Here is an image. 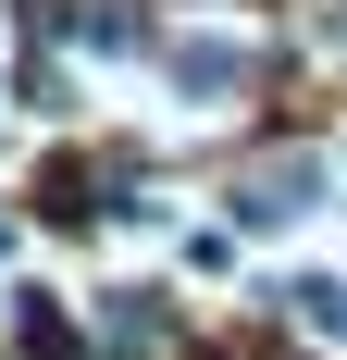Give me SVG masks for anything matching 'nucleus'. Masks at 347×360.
Listing matches in <instances>:
<instances>
[{"mask_svg": "<svg viewBox=\"0 0 347 360\" xmlns=\"http://www.w3.org/2000/svg\"><path fill=\"white\" fill-rule=\"evenodd\" d=\"M298 323H310V335H335V348H347V286H335V274H310V286H298Z\"/></svg>", "mask_w": 347, "mask_h": 360, "instance_id": "1", "label": "nucleus"}]
</instances>
